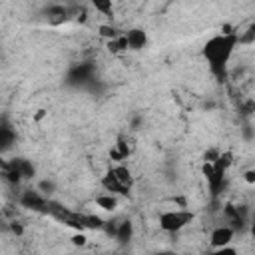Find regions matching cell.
Wrapping results in <instances>:
<instances>
[{
	"instance_id": "obj_24",
	"label": "cell",
	"mask_w": 255,
	"mask_h": 255,
	"mask_svg": "<svg viewBox=\"0 0 255 255\" xmlns=\"http://www.w3.org/2000/svg\"><path fill=\"white\" fill-rule=\"evenodd\" d=\"M251 44H253V46H255V38H253V40H251Z\"/></svg>"
},
{
	"instance_id": "obj_21",
	"label": "cell",
	"mask_w": 255,
	"mask_h": 255,
	"mask_svg": "<svg viewBox=\"0 0 255 255\" xmlns=\"http://www.w3.org/2000/svg\"><path fill=\"white\" fill-rule=\"evenodd\" d=\"M241 177H243V181H245L247 185H255V167L245 169V171L241 173Z\"/></svg>"
},
{
	"instance_id": "obj_22",
	"label": "cell",
	"mask_w": 255,
	"mask_h": 255,
	"mask_svg": "<svg viewBox=\"0 0 255 255\" xmlns=\"http://www.w3.org/2000/svg\"><path fill=\"white\" fill-rule=\"evenodd\" d=\"M10 229H12V233H14V235H18V237L24 233V229H22V225H20L18 221H12V223H10Z\"/></svg>"
},
{
	"instance_id": "obj_16",
	"label": "cell",
	"mask_w": 255,
	"mask_h": 255,
	"mask_svg": "<svg viewBox=\"0 0 255 255\" xmlns=\"http://www.w3.org/2000/svg\"><path fill=\"white\" fill-rule=\"evenodd\" d=\"M12 139H14V131L10 129V126H2L0 128V141H2V147L6 149V147H10V143H12Z\"/></svg>"
},
{
	"instance_id": "obj_1",
	"label": "cell",
	"mask_w": 255,
	"mask_h": 255,
	"mask_svg": "<svg viewBox=\"0 0 255 255\" xmlns=\"http://www.w3.org/2000/svg\"><path fill=\"white\" fill-rule=\"evenodd\" d=\"M241 44V34L235 30H223L207 38V42L201 46V56L207 62V68L211 76L217 82H223L227 78V68L229 62Z\"/></svg>"
},
{
	"instance_id": "obj_23",
	"label": "cell",
	"mask_w": 255,
	"mask_h": 255,
	"mask_svg": "<svg viewBox=\"0 0 255 255\" xmlns=\"http://www.w3.org/2000/svg\"><path fill=\"white\" fill-rule=\"evenodd\" d=\"M251 233H253V237H255V213H253V217H251Z\"/></svg>"
},
{
	"instance_id": "obj_18",
	"label": "cell",
	"mask_w": 255,
	"mask_h": 255,
	"mask_svg": "<svg viewBox=\"0 0 255 255\" xmlns=\"http://www.w3.org/2000/svg\"><path fill=\"white\" fill-rule=\"evenodd\" d=\"M70 241H72V245H76V247H84L86 243H88V237H86V233L84 231H76L72 237H70Z\"/></svg>"
},
{
	"instance_id": "obj_11",
	"label": "cell",
	"mask_w": 255,
	"mask_h": 255,
	"mask_svg": "<svg viewBox=\"0 0 255 255\" xmlns=\"http://www.w3.org/2000/svg\"><path fill=\"white\" fill-rule=\"evenodd\" d=\"M106 48H108V52H110V54H122V52L129 50V48H128L126 34H120V36H118V38H114V40H106Z\"/></svg>"
},
{
	"instance_id": "obj_2",
	"label": "cell",
	"mask_w": 255,
	"mask_h": 255,
	"mask_svg": "<svg viewBox=\"0 0 255 255\" xmlns=\"http://www.w3.org/2000/svg\"><path fill=\"white\" fill-rule=\"evenodd\" d=\"M195 219V213L185 209V207H177V209H165L157 215V225L163 233H179L181 229H185L191 221Z\"/></svg>"
},
{
	"instance_id": "obj_12",
	"label": "cell",
	"mask_w": 255,
	"mask_h": 255,
	"mask_svg": "<svg viewBox=\"0 0 255 255\" xmlns=\"http://www.w3.org/2000/svg\"><path fill=\"white\" fill-rule=\"evenodd\" d=\"M90 4L102 16H106V18H112L114 16V0H90Z\"/></svg>"
},
{
	"instance_id": "obj_3",
	"label": "cell",
	"mask_w": 255,
	"mask_h": 255,
	"mask_svg": "<svg viewBox=\"0 0 255 255\" xmlns=\"http://www.w3.org/2000/svg\"><path fill=\"white\" fill-rule=\"evenodd\" d=\"M20 205L22 207H28V209H32V211H48V207H50V197L48 195H44L38 187L36 189H24L22 193H20Z\"/></svg>"
},
{
	"instance_id": "obj_7",
	"label": "cell",
	"mask_w": 255,
	"mask_h": 255,
	"mask_svg": "<svg viewBox=\"0 0 255 255\" xmlns=\"http://www.w3.org/2000/svg\"><path fill=\"white\" fill-rule=\"evenodd\" d=\"M94 203H96L98 209H102V211H106V213H112V211H116L118 205H120V195L110 193V191H104V193L96 195Z\"/></svg>"
},
{
	"instance_id": "obj_25",
	"label": "cell",
	"mask_w": 255,
	"mask_h": 255,
	"mask_svg": "<svg viewBox=\"0 0 255 255\" xmlns=\"http://www.w3.org/2000/svg\"><path fill=\"white\" fill-rule=\"evenodd\" d=\"M169 2H175V0H169Z\"/></svg>"
},
{
	"instance_id": "obj_6",
	"label": "cell",
	"mask_w": 255,
	"mask_h": 255,
	"mask_svg": "<svg viewBox=\"0 0 255 255\" xmlns=\"http://www.w3.org/2000/svg\"><path fill=\"white\" fill-rule=\"evenodd\" d=\"M126 34V40H128V48L133 50V52H139L147 46L149 38H147V32L143 28H129L124 32Z\"/></svg>"
},
{
	"instance_id": "obj_14",
	"label": "cell",
	"mask_w": 255,
	"mask_h": 255,
	"mask_svg": "<svg viewBox=\"0 0 255 255\" xmlns=\"http://www.w3.org/2000/svg\"><path fill=\"white\" fill-rule=\"evenodd\" d=\"M98 34H100L104 40H114V38H118V36L124 34V32L118 30L114 24H100V26H98Z\"/></svg>"
},
{
	"instance_id": "obj_8",
	"label": "cell",
	"mask_w": 255,
	"mask_h": 255,
	"mask_svg": "<svg viewBox=\"0 0 255 255\" xmlns=\"http://www.w3.org/2000/svg\"><path fill=\"white\" fill-rule=\"evenodd\" d=\"M120 243H128L133 237V223L129 219H124L116 225V235H114Z\"/></svg>"
},
{
	"instance_id": "obj_4",
	"label": "cell",
	"mask_w": 255,
	"mask_h": 255,
	"mask_svg": "<svg viewBox=\"0 0 255 255\" xmlns=\"http://www.w3.org/2000/svg\"><path fill=\"white\" fill-rule=\"evenodd\" d=\"M233 239H235V229L231 225H217L209 233V245H211L213 251L233 243Z\"/></svg>"
},
{
	"instance_id": "obj_10",
	"label": "cell",
	"mask_w": 255,
	"mask_h": 255,
	"mask_svg": "<svg viewBox=\"0 0 255 255\" xmlns=\"http://www.w3.org/2000/svg\"><path fill=\"white\" fill-rule=\"evenodd\" d=\"M12 161H14V163H16V167L20 169V173H22L24 181H30V179H34V177H36V165H34L30 159L18 157V159H12Z\"/></svg>"
},
{
	"instance_id": "obj_13",
	"label": "cell",
	"mask_w": 255,
	"mask_h": 255,
	"mask_svg": "<svg viewBox=\"0 0 255 255\" xmlns=\"http://www.w3.org/2000/svg\"><path fill=\"white\" fill-rule=\"evenodd\" d=\"M217 167H221L223 171H229V167L235 163V159H233V151H229V149H221V153H219V157L213 161Z\"/></svg>"
},
{
	"instance_id": "obj_9",
	"label": "cell",
	"mask_w": 255,
	"mask_h": 255,
	"mask_svg": "<svg viewBox=\"0 0 255 255\" xmlns=\"http://www.w3.org/2000/svg\"><path fill=\"white\" fill-rule=\"evenodd\" d=\"M112 171H114V175H116V177H118L126 187H129V189L133 187V175H131V169H129L124 161H122V163H118V165H114V167H112Z\"/></svg>"
},
{
	"instance_id": "obj_15",
	"label": "cell",
	"mask_w": 255,
	"mask_h": 255,
	"mask_svg": "<svg viewBox=\"0 0 255 255\" xmlns=\"http://www.w3.org/2000/svg\"><path fill=\"white\" fill-rule=\"evenodd\" d=\"M36 187H38V189H40L44 195H48V197H50V195H54V193H56V189H58L54 179H40Z\"/></svg>"
},
{
	"instance_id": "obj_5",
	"label": "cell",
	"mask_w": 255,
	"mask_h": 255,
	"mask_svg": "<svg viewBox=\"0 0 255 255\" xmlns=\"http://www.w3.org/2000/svg\"><path fill=\"white\" fill-rule=\"evenodd\" d=\"M100 183H102V187H104V191H110V193H116V195H120V197H124V195H128L129 193V187H126L116 175H114V171H112V167L106 171V175H102V179H100Z\"/></svg>"
},
{
	"instance_id": "obj_19",
	"label": "cell",
	"mask_w": 255,
	"mask_h": 255,
	"mask_svg": "<svg viewBox=\"0 0 255 255\" xmlns=\"http://www.w3.org/2000/svg\"><path fill=\"white\" fill-rule=\"evenodd\" d=\"M253 38H255V20H253V22L249 24V28L241 34V44H243V42H251Z\"/></svg>"
},
{
	"instance_id": "obj_17",
	"label": "cell",
	"mask_w": 255,
	"mask_h": 255,
	"mask_svg": "<svg viewBox=\"0 0 255 255\" xmlns=\"http://www.w3.org/2000/svg\"><path fill=\"white\" fill-rule=\"evenodd\" d=\"M114 147L122 153V157H124V159H128V157H129V153H131V149H129V145H128V141H126V137H124V135H120V137L116 139Z\"/></svg>"
},
{
	"instance_id": "obj_20",
	"label": "cell",
	"mask_w": 255,
	"mask_h": 255,
	"mask_svg": "<svg viewBox=\"0 0 255 255\" xmlns=\"http://www.w3.org/2000/svg\"><path fill=\"white\" fill-rule=\"evenodd\" d=\"M219 153H221L219 147H209V149L203 153V161H215V159L219 157Z\"/></svg>"
}]
</instances>
